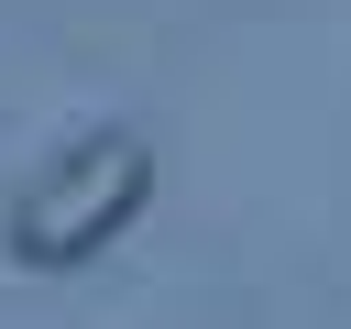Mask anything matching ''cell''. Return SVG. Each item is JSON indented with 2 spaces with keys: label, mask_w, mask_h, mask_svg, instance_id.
Masks as SVG:
<instances>
[{
  "label": "cell",
  "mask_w": 351,
  "mask_h": 329,
  "mask_svg": "<svg viewBox=\"0 0 351 329\" xmlns=\"http://www.w3.org/2000/svg\"><path fill=\"white\" fill-rule=\"evenodd\" d=\"M143 186H154V143L110 121V132L66 143V154L11 197V252H22V263H88V252L143 208Z\"/></svg>",
  "instance_id": "obj_1"
}]
</instances>
